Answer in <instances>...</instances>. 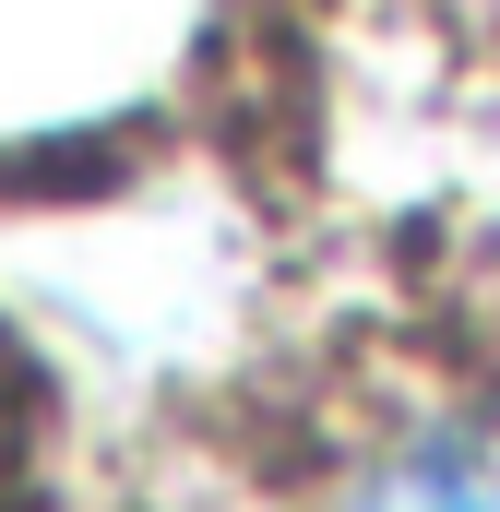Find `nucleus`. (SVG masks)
<instances>
[{"mask_svg": "<svg viewBox=\"0 0 500 512\" xmlns=\"http://www.w3.org/2000/svg\"><path fill=\"white\" fill-rule=\"evenodd\" d=\"M334 512H500V417L453 405V417L393 429L370 465L334 489Z\"/></svg>", "mask_w": 500, "mask_h": 512, "instance_id": "nucleus-1", "label": "nucleus"}]
</instances>
